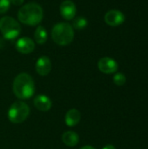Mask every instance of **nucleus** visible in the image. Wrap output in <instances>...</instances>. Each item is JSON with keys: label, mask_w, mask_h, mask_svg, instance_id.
Wrapping results in <instances>:
<instances>
[{"label": "nucleus", "mask_w": 148, "mask_h": 149, "mask_svg": "<svg viewBox=\"0 0 148 149\" xmlns=\"http://www.w3.org/2000/svg\"><path fill=\"white\" fill-rule=\"evenodd\" d=\"M30 114V108L24 101L14 102L8 110V119L11 123L19 124L24 122Z\"/></svg>", "instance_id": "nucleus-4"}, {"label": "nucleus", "mask_w": 148, "mask_h": 149, "mask_svg": "<svg viewBox=\"0 0 148 149\" xmlns=\"http://www.w3.org/2000/svg\"><path fill=\"white\" fill-rule=\"evenodd\" d=\"M33 103H34V106L36 107V108L42 112L49 111L52 106L51 100L48 96L44 95V94H39L38 96H36Z\"/></svg>", "instance_id": "nucleus-11"}, {"label": "nucleus", "mask_w": 148, "mask_h": 149, "mask_svg": "<svg viewBox=\"0 0 148 149\" xmlns=\"http://www.w3.org/2000/svg\"><path fill=\"white\" fill-rule=\"evenodd\" d=\"M126 78L125 76V74L121 73V72H117L114 74L113 76V82L116 86H121L123 85L126 84Z\"/></svg>", "instance_id": "nucleus-16"}, {"label": "nucleus", "mask_w": 148, "mask_h": 149, "mask_svg": "<svg viewBox=\"0 0 148 149\" xmlns=\"http://www.w3.org/2000/svg\"><path fill=\"white\" fill-rule=\"evenodd\" d=\"M60 13L65 20H72L77 13L75 3L71 0H65L60 5Z\"/></svg>", "instance_id": "nucleus-8"}, {"label": "nucleus", "mask_w": 148, "mask_h": 149, "mask_svg": "<svg viewBox=\"0 0 148 149\" xmlns=\"http://www.w3.org/2000/svg\"><path fill=\"white\" fill-rule=\"evenodd\" d=\"M62 141L67 147H75L79 141V137L73 131H66L62 134Z\"/></svg>", "instance_id": "nucleus-13"}, {"label": "nucleus", "mask_w": 148, "mask_h": 149, "mask_svg": "<svg viewBox=\"0 0 148 149\" xmlns=\"http://www.w3.org/2000/svg\"><path fill=\"white\" fill-rule=\"evenodd\" d=\"M12 90L19 100L31 98L35 93V83L32 77L26 72L19 73L13 80Z\"/></svg>", "instance_id": "nucleus-1"}, {"label": "nucleus", "mask_w": 148, "mask_h": 149, "mask_svg": "<svg viewBox=\"0 0 148 149\" xmlns=\"http://www.w3.org/2000/svg\"><path fill=\"white\" fill-rule=\"evenodd\" d=\"M44 17L42 7L36 3H29L22 6L17 13L18 20L28 25L38 24Z\"/></svg>", "instance_id": "nucleus-2"}, {"label": "nucleus", "mask_w": 148, "mask_h": 149, "mask_svg": "<svg viewBox=\"0 0 148 149\" xmlns=\"http://www.w3.org/2000/svg\"><path fill=\"white\" fill-rule=\"evenodd\" d=\"M87 26V20L86 18L83 17H78L73 18L72 22V28H75L77 30H82Z\"/></svg>", "instance_id": "nucleus-15"}, {"label": "nucleus", "mask_w": 148, "mask_h": 149, "mask_svg": "<svg viewBox=\"0 0 148 149\" xmlns=\"http://www.w3.org/2000/svg\"><path fill=\"white\" fill-rule=\"evenodd\" d=\"M10 5V0H0V14L5 13Z\"/></svg>", "instance_id": "nucleus-17"}, {"label": "nucleus", "mask_w": 148, "mask_h": 149, "mask_svg": "<svg viewBox=\"0 0 148 149\" xmlns=\"http://www.w3.org/2000/svg\"><path fill=\"white\" fill-rule=\"evenodd\" d=\"M16 49L17 52L23 54H29L34 51L35 48V43L34 41L27 37H24L19 38L16 42Z\"/></svg>", "instance_id": "nucleus-9"}, {"label": "nucleus", "mask_w": 148, "mask_h": 149, "mask_svg": "<svg viewBox=\"0 0 148 149\" xmlns=\"http://www.w3.org/2000/svg\"><path fill=\"white\" fill-rule=\"evenodd\" d=\"M34 38L36 43L42 45L44 44L47 40V31L45 30V28L44 26H38L37 27L36 31H35V34H34Z\"/></svg>", "instance_id": "nucleus-14"}, {"label": "nucleus", "mask_w": 148, "mask_h": 149, "mask_svg": "<svg viewBox=\"0 0 148 149\" xmlns=\"http://www.w3.org/2000/svg\"><path fill=\"white\" fill-rule=\"evenodd\" d=\"M102 149H116V148L114 147V146H113V145H106V147H104Z\"/></svg>", "instance_id": "nucleus-19"}, {"label": "nucleus", "mask_w": 148, "mask_h": 149, "mask_svg": "<svg viewBox=\"0 0 148 149\" xmlns=\"http://www.w3.org/2000/svg\"><path fill=\"white\" fill-rule=\"evenodd\" d=\"M0 31L7 39H14L21 32L20 24L13 17L5 16L0 18Z\"/></svg>", "instance_id": "nucleus-5"}, {"label": "nucleus", "mask_w": 148, "mask_h": 149, "mask_svg": "<svg viewBox=\"0 0 148 149\" xmlns=\"http://www.w3.org/2000/svg\"><path fill=\"white\" fill-rule=\"evenodd\" d=\"M36 72L41 76H46L51 70V62L47 56H41L35 64Z\"/></svg>", "instance_id": "nucleus-10"}, {"label": "nucleus", "mask_w": 148, "mask_h": 149, "mask_svg": "<svg viewBox=\"0 0 148 149\" xmlns=\"http://www.w3.org/2000/svg\"><path fill=\"white\" fill-rule=\"evenodd\" d=\"M51 38L56 44L67 45L71 44L74 38L73 28L68 23H58L52 28Z\"/></svg>", "instance_id": "nucleus-3"}, {"label": "nucleus", "mask_w": 148, "mask_h": 149, "mask_svg": "<svg viewBox=\"0 0 148 149\" xmlns=\"http://www.w3.org/2000/svg\"><path fill=\"white\" fill-rule=\"evenodd\" d=\"M105 21L110 26H119L125 21V15L118 10H111L105 15Z\"/></svg>", "instance_id": "nucleus-7"}, {"label": "nucleus", "mask_w": 148, "mask_h": 149, "mask_svg": "<svg viewBox=\"0 0 148 149\" xmlns=\"http://www.w3.org/2000/svg\"><path fill=\"white\" fill-rule=\"evenodd\" d=\"M10 3L15 4V5H22V3H24V0H10Z\"/></svg>", "instance_id": "nucleus-18"}, {"label": "nucleus", "mask_w": 148, "mask_h": 149, "mask_svg": "<svg viewBox=\"0 0 148 149\" xmlns=\"http://www.w3.org/2000/svg\"><path fill=\"white\" fill-rule=\"evenodd\" d=\"M80 149H96L95 148L92 147V146H85V147H82Z\"/></svg>", "instance_id": "nucleus-20"}, {"label": "nucleus", "mask_w": 148, "mask_h": 149, "mask_svg": "<svg viewBox=\"0 0 148 149\" xmlns=\"http://www.w3.org/2000/svg\"><path fill=\"white\" fill-rule=\"evenodd\" d=\"M98 67L101 72L106 74H111L118 71L119 65L118 63L113 58L109 57H105L99 60Z\"/></svg>", "instance_id": "nucleus-6"}, {"label": "nucleus", "mask_w": 148, "mask_h": 149, "mask_svg": "<svg viewBox=\"0 0 148 149\" xmlns=\"http://www.w3.org/2000/svg\"><path fill=\"white\" fill-rule=\"evenodd\" d=\"M80 120H81L80 112L74 108L70 109L65 116V122L68 127H75L79 123Z\"/></svg>", "instance_id": "nucleus-12"}]
</instances>
